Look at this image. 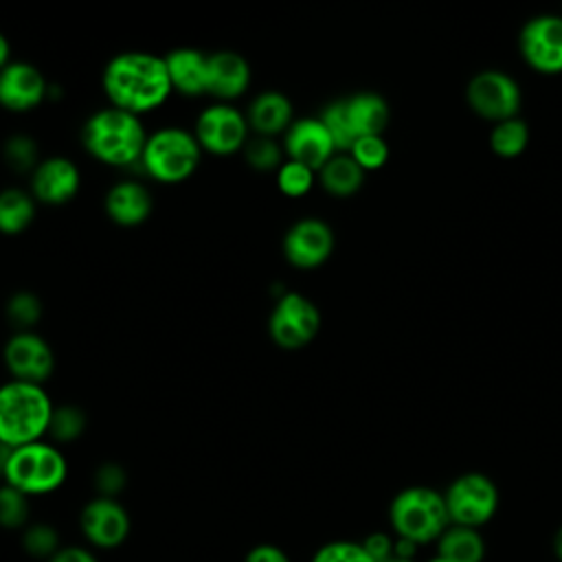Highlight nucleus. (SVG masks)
Returning <instances> with one entry per match:
<instances>
[{"label":"nucleus","instance_id":"37","mask_svg":"<svg viewBox=\"0 0 562 562\" xmlns=\"http://www.w3.org/2000/svg\"><path fill=\"white\" fill-rule=\"evenodd\" d=\"M94 485L99 490V496L114 498L123 485H125V472L116 463H103L94 474Z\"/></svg>","mask_w":562,"mask_h":562},{"label":"nucleus","instance_id":"42","mask_svg":"<svg viewBox=\"0 0 562 562\" xmlns=\"http://www.w3.org/2000/svg\"><path fill=\"white\" fill-rule=\"evenodd\" d=\"M553 553H555L558 562H562V525L558 527V531L553 536Z\"/></svg>","mask_w":562,"mask_h":562},{"label":"nucleus","instance_id":"20","mask_svg":"<svg viewBox=\"0 0 562 562\" xmlns=\"http://www.w3.org/2000/svg\"><path fill=\"white\" fill-rule=\"evenodd\" d=\"M244 114L255 136L274 138L279 134H285L288 127L294 123L292 101L279 90L259 92Z\"/></svg>","mask_w":562,"mask_h":562},{"label":"nucleus","instance_id":"33","mask_svg":"<svg viewBox=\"0 0 562 562\" xmlns=\"http://www.w3.org/2000/svg\"><path fill=\"white\" fill-rule=\"evenodd\" d=\"M4 160L15 171H33L37 167V145L26 134H13L4 143Z\"/></svg>","mask_w":562,"mask_h":562},{"label":"nucleus","instance_id":"38","mask_svg":"<svg viewBox=\"0 0 562 562\" xmlns=\"http://www.w3.org/2000/svg\"><path fill=\"white\" fill-rule=\"evenodd\" d=\"M364 551L373 558V562H386L395 555V538L384 531H373L362 540Z\"/></svg>","mask_w":562,"mask_h":562},{"label":"nucleus","instance_id":"41","mask_svg":"<svg viewBox=\"0 0 562 562\" xmlns=\"http://www.w3.org/2000/svg\"><path fill=\"white\" fill-rule=\"evenodd\" d=\"M9 64H11V44H9L7 35L0 31V70Z\"/></svg>","mask_w":562,"mask_h":562},{"label":"nucleus","instance_id":"35","mask_svg":"<svg viewBox=\"0 0 562 562\" xmlns=\"http://www.w3.org/2000/svg\"><path fill=\"white\" fill-rule=\"evenodd\" d=\"M312 562H373V558L364 551L362 542L334 540L316 549Z\"/></svg>","mask_w":562,"mask_h":562},{"label":"nucleus","instance_id":"24","mask_svg":"<svg viewBox=\"0 0 562 562\" xmlns=\"http://www.w3.org/2000/svg\"><path fill=\"white\" fill-rule=\"evenodd\" d=\"M321 187L334 198L358 193L364 182V169L349 154H334L316 173Z\"/></svg>","mask_w":562,"mask_h":562},{"label":"nucleus","instance_id":"36","mask_svg":"<svg viewBox=\"0 0 562 562\" xmlns=\"http://www.w3.org/2000/svg\"><path fill=\"white\" fill-rule=\"evenodd\" d=\"M24 549L35 558H53L61 547L57 531L50 525H31L22 538Z\"/></svg>","mask_w":562,"mask_h":562},{"label":"nucleus","instance_id":"23","mask_svg":"<svg viewBox=\"0 0 562 562\" xmlns=\"http://www.w3.org/2000/svg\"><path fill=\"white\" fill-rule=\"evenodd\" d=\"M435 549V555L448 562H483L487 551L481 529L463 525H448L443 533L437 538Z\"/></svg>","mask_w":562,"mask_h":562},{"label":"nucleus","instance_id":"26","mask_svg":"<svg viewBox=\"0 0 562 562\" xmlns=\"http://www.w3.org/2000/svg\"><path fill=\"white\" fill-rule=\"evenodd\" d=\"M527 143H529V127L518 116L494 123V127L490 132V147L501 158L520 156L525 151Z\"/></svg>","mask_w":562,"mask_h":562},{"label":"nucleus","instance_id":"19","mask_svg":"<svg viewBox=\"0 0 562 562\" xmlns=\"http://www.w3.org/2000/svg\"><path fill=\"white\" fill-rule=\"evenodd\" d=\"M105 215L119 226H138L143 224L154 209V198L149 189L138 180H119L114 182L103 200Z\"/></svg>","mask_w":562,"mask_h":562},{"label":"nucleus","instance_id":"18","mask_svg":"<svg viewBox=\"0 0 562 562\" xmlns=\"http://www.w3.org/2000/svg\"><path fill=\"white\" fill-rule=\"evenodd\" d=\"M250 86V66L244 55L235 50L209 53L206 61V94L220 103L241 97Z\"/></svg>","mask_w":562,"mask_h":562},{"label":"nucleus","instance_id":"1","mask_svg":"<svg viewBox=\"0 0 562 562\" xmlns=\"http://www.w3.org/2000/svg\"><path fill=\"white\" fill-rule=\"evenodd\" d=\"M101 86L112 108L136 116L160 108L173 92L165 57L145 50L114 55L103 68Z\"/></svg>","mask_w":562,"mask_h":562},{"label":"nucleus","instance_id":"13","mask_svg":"<svg viewBox=\"0 0 562 562\" xmlns=\"http://www.w3.org/2000/svg\"><path fill=\"white\" fill-rule=\"evenodd\" d=\"M281 248L290 266L299 270H314L334 252V231L318 217H303L285 231Z\"/></svg>","mask_w":562,"mask_h":562},{"label":"nucleus","instance_id":"21","mask_svg":"<svg viewBox=\"0 0 562 562\" xmlns=\"http://www.w3.org/2000/svg\"><path fill=\"white\" fill-rule=\"evenodd\" d=\"M165 57L167 75L171 81L173 92L184 97H200L206 94V61L209 53L198 48H173Z\"/></svg>","mask_w":562,"mask_h":562},{"label":"nucleus","instance_id":"17","mask_svg":"<svg viewBox=\"0 0 562 562\" xmlns=\"http://www.w3.org/2000/svg\"><path fill=\"white\" fill-rule=\"evenodd\" d=\"M283 154L285 158L303 162L318 173V169L338 151L321 119L305 116L294 119V123L283 134Z\"/></svg>","mask_w":562,"mask_h":562},{"label":"nucleus","instance_id":"28","mask_svg":"<svg viewBox=\"0 0 562 562\" xmlns=\"http://www.w3.org/2000/svg\"><path fill=\"white\" fill-rule=\"evenodd\" d=\"M274 178H277V189L285 198H303L312 191V187L316 182V171L303 162L285 158L281 162V167L277 169Z\"/></svg>","mask_w":562,"mask_h":562},{"label":"nucleus","instance_id":"12","mask_svg":"<svg viewBox=\"0 0 562 562\" xmlns=\"http://www.w3.org/2000/svg\"><path fill=\"white\" fill-rule=\"evenodd\" d=\"M522 59L542 75L562 72V15L531 18L518 37Z\"/></svg>","mask_w":562,"mask_h":562},{"label":"nucleus","instance_id":"27","mask_svg":"<svg viewBox=\"0 0 562 562\" xmlns=\"http://www.w3.org/2000/svg\"><path fill=\"white\" fill-rule=\"evenodd\" d=\"M318 119L325 125V130L329 132L336 151L347 154L351 149V145L356 143V134H353L349 116H347L345 99H338V101H331L329 105H325V110L321 112Z\"/></svg>","mask_w":562,"mask_h":562},{"label":"nucleus","instance_id":"30","mask_svg":"<svg viewBox=\"0 0 562 562\" xmlns=\"http://www.w3.org/2000/svg\"><path fill=\"white\" fill-rule=\"evenodd\" d=\"M86 428V415L79 406L72 404H64V406H55L53 408V417H50V426H48V435L59 441V443H68L81 437Z\"/></svg>","mask_w":562,"mask_h":562},{"label":"nucleus","instance_id":"6","mask_svg":"<svg viewBox=\"0 0 562 562\" xmlns=\"http://www.w3.org/2000/svg\"><path fill=\"white\" fill-rule=\"evenodd\" d=\"M68 474V463L61 450L48 441H33L11 448L2 468L4 483L26 496L55 492Z\"/></svg>","mask_w":562,"mask_h":562},{"label":"nucleus","instance_id":"39","mask_svg":"<svg viewBox=\"0 0 562 562\" xmlns=\"http://www.w3.org/2000/svg\"><path fill=\"white\" fill-rule=\"evenodd\" d=\"M244 562H290V558L274 544H257L246 553Z\"/></svg>","mask_w":562,"mask_h":562},{"label":"nucleus","instance_id":"15","mask_svg":"<svg viewBox=\"0 0 562 562\" xmlns=\"http://www.w3.org/2000/svg\"><path fill=\"white\" fill-rule=\"evenodd\" d=\"M79 527L86 540L99 549L119 547L130 533V516L116 498L97 496L79 514Z\"/></svg>","mask_w":562,"mask_h":562},{"label":"nucleus","instance_id":"44","mask_svg":"<svg viewBox=\"0 0 562 562\" xmlns=\"http://www.w3.org/2000/svg\"><path fill=\"white\" fill-rule=\"evenodd\" d=\"M426 562H448V560H443V558H439V555H435V558H430V560H426Z\"/></svg>","mask_w":562,"mask_h":562},{"label":"nucleus","instance_id":"40","mask_svg":"<svg viewBox=\"0 0 562 562\" xmlns=\"http://www.w3.org/2000/svg\"><path fill=\"white\" fill-rule=\"evenodd\" d=\"M48 562H97V558L83 547H61Z\"/></svg>","mask_w":562,"mask_h":562},{"label":"nucleus","instance_id":"29","mask_svg":"<svg viewBox=\"0 0 562 562\" xmlns=\"http://www.w3.org/2000/svg\"><path fill=\"white\" fill-rule=\"evenodd\" d=\"M241 151L246 162L257 171H270V169L277 171L285 158L283 145H279L274 138H268V136H250Z\"/></svg>","mask_w":562,"mask_h":562},{"label":"nucleus","instance_id":"16","mask_svg":"<svg viewBox=\"0 0 562 562\" xmlns=\"http://www.w3.org/2000/svg\"><path fill=\"white\" fill-rule=\"evenodd\" d=\"M48 90L44 72L29 61H11L0 70V105L9 112L35 110Z\"/></svg>","mask_w":562,"mask_h":562},{"label":"nucleus","instance_id":"22","mask_svg":"<svg viewBox=\"0 0 562 562\" xmlns=\"http://www.w3.org/2000/svg\"><path fill=\"white\" fill-rule=\"evenodd\" d=\"M347 103V116L356 138L360 136H382L389 125V103L375 92H358Z\"/></svg>","mask_w":562,"mask_h":562},{"label":"nucleus","instance_id":"25","mask_svg":"<svg viewBox=\"0 0 562 562\" xmlns=\"http://www.w3.org/2000/svg\"><path fill=\"white\" fill-rule=\"evenodd\" d=\"M37 202L31 191L20 187H7L0 191V233L20 235L35 220Z\"/></svg>","mask_w":562,"mask_h":562},{"label":"nucleus","instance_id":"34","mask_svg":"<svg viewBox=\"0 0 562 562\" xmlns=\"http://www.w3.org/2000/svg\"><path fill=\"white\" fill-rule=\"evenodd\" d=\"M29 518V496L11 485L0 487V525L2 527H22Z\"/></svg>","mask_w":562,"mask_h":562},{"label":"nucleus","instance_id":"8","mask_svg":"<svg viewBox=\"0 0 562 562\" xmlns=\"http://www.w3.org/2000/svg\"><path fill=\"white\" fill-rule=\"evenodd\" d=\"M321 329L318 307L301 292H283L268 316V334L281 349L294 351L310 345Z\"/></svg>","mask_w":562,"mask_h":562},{"label":"nucleus","instance_id":"32","mask_svg":"<svg viewBox=\"0 0 562 562\" xmlns=\"http://www.w3.org/2000/svg\"><path fill=\"white\" fill-rule=\"evenodd\" d=\"M364 171H375L389 160V145L382 136H360L347 151Z\"/></svg>","mask_w":562,"mask_h":562},{"label":"nucleus","instance_id":"31","mask_svg":"<svg viewBox=\"0 0 562 562\" xmlns=\"http://www.w3.org/2000/svg\"><path fill=\"white\" fill-rule=\"evenodd\" d=\"M7 316L18 327V331H29L42 316V301L33 292H15L7 301Z\"/></svg>","mask_w":562,"mask_h":562},{"label":"nucleus","instance_id":"4","mask_svg":"<svg viewBox=\"0 0 562 562\" xmlns=\"http://www.w3.org/2000/svg\"><path fill=\"white\" fill-rule=\"evenodd\" d=\"M389 522L395 538L411 540L417 547L437 542L450 525L443 492L428 485L400 490L389 505Z\"/></svg>","mask_w":562,"mask_h":562},{"label":"nucleus","instance_id":"9","mask_svg":"<svg viewBox=\"0 0 562 562\" xmlns=\"http://www.w3.org/2000/svg\"><path fill=\"white\" fill-rule=\"evenodd\" d=\"M193 136L202 151L213 156H231L244 149L250 138V127L246 114L235 105L213 103L198 114Z\"/></svg>","mask_w":562,"mask_h":562},{"label":"nucleus","instance_id":"2","mask_svg":"<svg viewBox=\"0 0 562 562\" xmlns=\"http://www.w3.org/2000/svg\"><path fill=\"white\" fill-rule=\"evenodd\" d=\"M147 136L140 116L112 105L92 112L81 127L83 149L94 160L119 169L140 162Z\"/></svg>","mask_w":562,"mask_h":562},{"label":"nucleus","instance_id":"14","mask_svg":"<svg viewBox=\"0 0 562 562\" xmlns=\"http://www.w3.org/2000/svg\"><path fill=\"white\" fill-rule=\"evenodd\" d=\"M81 187V171L75 160L66 156H48L31 171V195L35 202L59 206L70 202Z\"/></svg>","mask_w":562,"mask_h":562},{"label":"nucleus","instance_id":"5","mask_svg":"<svg viewBox=\"0 0 562 562\" xmlns=\"http://www.w3.org/2000/svg\"><path fill=\"white\" fill-rule=\"evenodd\" d=\"M202 160V147L193 132L182 127H160L145 140L140 167L160 184H180L189 180Z\"/></svg>","mask_w":562,"mask_h":562},{"label":"nucleus","instance_id":"10","mask_svg":"<svg viewBox=\"0 0 562 562\" xmlns=\"http://www.w3.org/2000/svg\"><path fill=\"white\" fill-rule=\"evenodd\" d=\"M468 105L483 119L501 123L514 119L520 110V88L514 77L501 70L476 72L465 88Z\"/></svg>","mask_w":562,"mask_h":562},{"label":"nucleus","instance_id":"7","mask_svg":"<svg viewBox=\"0 0 562 562\" xmlns=\"http://www.w3.org/2000/svg\"><path fill=\"white\" fill-rule=\"evenodd\" d=\"M450 525L481 529L498 509V487L481 472H465L457 476L443 492Z\"/></svg>","mask_w":562,"mask_h":562},{"label":"nucleus","instance_id":"11","mask_svg":"<svg viewBox=\"0 0 562 562\" xmlns=\"http://www.w3.org/2000/svg\"><path fill=\"white\" fill-rule=\"evenodd\" d=\"M2 362L11 380L44 384L55 369V353L48 340L35 331H15L2 347Z\"/></svg>","mask_w":562,"mask_h":562},{"label":"nucleus","instance_id":"3","mask_svg":"<svg viewBox=\"0 0 562 562\" xmlns=\"http://www.w3.org/2000/svg\"><path fill=\"white\" fill-rule=\"evenodd\" d=\"M53 402L44 386L9 380L0 384V443L20 448L48 435Z\"/></svg>","mask_w":562,"mask_h":562},{"label":"nucleus","instance_id":"43","mask_svg":"<svg viewBox=\"0 0 562 562\" xmlns=\"http://www.w3.org/2000/svg\"><path fill=\"white\" fill-rule=\"evenodd\" d=\"M386 562H415V560H408V558H397V555H393V558H389Z\"/></svg>","mask_w":562,"mask_h":562}]
</instances>
